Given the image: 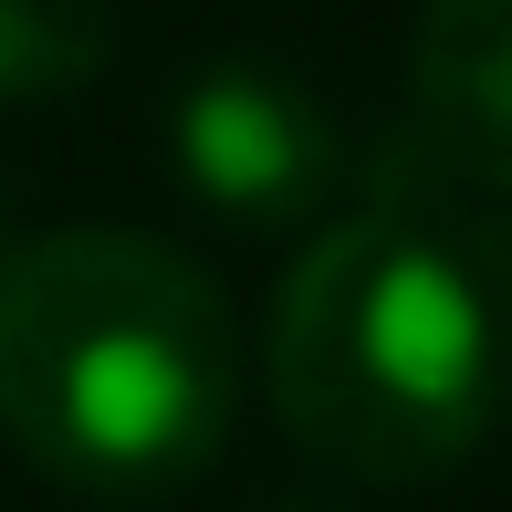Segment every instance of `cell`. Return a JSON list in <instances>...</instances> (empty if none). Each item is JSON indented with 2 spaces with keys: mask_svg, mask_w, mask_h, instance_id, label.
Instances as JSON below:
<instances>
[{
  "mask_svg": "<svg viewBox=\"0 0 512 512\" xmlns=\"http://www.w3.org/2000/svg\"><path fill=\"white\" fill-rule=\"evenodd\" d=\"M168 157L189 178V199H209L220 220L283 230L314 220L345 189V136L314 105V84L272 74V63H209L178 84L168 105Z\"/></svg>",
  "mask_w": 512,
  "mask_h": 512,
  "instance_id": "cell-3",
  "label": "cell"
},
{
  "mask_svg": "<svg viewBox=\"0 0 512 512\" xmlns=\"http://www.w3.org/2000/svg\"><path fill=\"white\" fill-rule=\"evenodd\" d=\"M272 408L314 460L356 481H439L502 418L492 304L439 230L356 209L272 293Z\"/></svg>",
  "mask_w": 512,
  "mask_h": 512,
  "instance_id": "cell-2",
  "label": "cell"
},
{
  "mask_svg": "<svg viewBox=\"0 0 512 512\" xmlns=\"http://www.w3.org/2000/svg\"><path fill=\"white\" fill-rule=\"evenodd\" d=\"M115 53L105 0H0V105L84 95Z\"/></svg>",
  "mask_w": 512,
  "mask_h": 512,
  "instance_id": "cell-5",
  "label": "cell"
},
{
  "mask_svg": "<svg viewBox=\"0 0 512 512\" xmlns=\"http://www.w3.org/2000/svg\"><path fill=\"white\" fill-rule=\"evenodd\" d=\"M408 147L450 189L512 199V0H429L408 32Z\"/></svg>",
  "mask_w": 512,
  "mask_h": 512,
  "instance_id": "cell-4",
  "label": "cell"
},
{
  "mask_svg": "<svg viewBox=\"0 0 512 512\" xmlns=\"http://www.w3.org/2000/svg\"><path fill=\"white\" fill-rule=\"evenodd\" d=\"M272 512H335V502H272Z\"/></svg>",
  "mask_w": 512,
  "mask_h": 512,
  "instance_id": "cell-7",
  "label": "cell"
},
{
  "mask_svg": "<svg viewBox=\"0 0 512 512\" xmlns=\"http://www.w3.org/2000/svg\"><path fill=\"white\" fill-rule=\"evenodd\" d=\"M0 251H11V220H0Z\"/></svg>",
  "mask_w": 512,
  "mask_h": 512,
  "instance_id": "cell-8",
  "label": "cell"
},
{
  "mask_svg": "<svg viewBox=\"0 0 512 512\" xmlns=\"http://www.w3.org/2000/svg\"><path fill=\"white\" fill-rule=\"evenodd\" d=\"M450 241V230H439ZM460 262H471V283H481V304H492V398L512 408V220H481V230H460Z\"/></svg>",
  "mask_w": 512,
  "mask_h": 512,
  "instance_id": "cell-6",
  "label": "cell"
},
{
  "mask_svg": "<svg viewBox=\"0 0 512 512\" xmlns=\"http://www.w3.org/2000/svg\"><path fill=\"white\" fill-rule=\"evenodd\" d=\"M241 324L147 230H53L0 251V439L84 502H168L220 460Z\"/></svg>",
  "mask_w": 512,
  "mask_h": 512,
  "instance_id": "cell-1",
  "label": "cell"
}]
</instances>
